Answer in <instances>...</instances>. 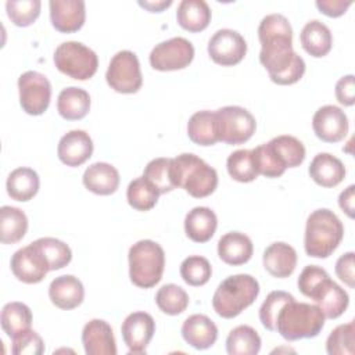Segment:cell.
I'll list each match as a JSON object with an SVG mask.
<instances>
[{
	"label": "cell",
	"instance_id": "50",
	"mask_svg": "<svg viewBox=\"0 0 355 355\" xmlns=\"http://www.w3.org/2000/svg\"><path fill=\"white\" fill-rule=\"evenodd\" d=\"M316 7L319 8V11L327 17L331 18H337L341 17L343 14H345V11L349 8V6L352 4L351 0H316Z\"/></svg>",
	"mask_w": 355,
	"mask_h": 355
},
{
	"label": "cell",
	"instance_id": "8",
	"mask_svg": "<svg viewBox=\"0 0 355 355\" xmlns=\"http://www.w3.org/2000/svg\"><path fill=\"white\" fill-rule=\"evenodd\" d=\"M105 80L118 93L132 94L139 92L143 78L137 55L130 50L118 51L108 64Z\"/></svg>",
	"mask_w": 355,
	"mask_h": 355
},
{
	"label": "cell",
	"instance_id": "3",
	"mask_svg": "<svg viewBox=\"0 0 355 355\" xmlns=\"http://www.w3.org/2000/svg\"><path fill=\"white\" fill-rule=\"evenodd\" d=\"M324 313L315 304L287 302L279 312L276 331L287 341L316 337L324 326Z\"/></svg>",
	"mask_w": 355,
	"mask_h": 355
},
{
	"label": "cell",
	"instance_id": "45",
	"mask_svg": "<svg viewBox=\"0 0 355 355\" xmlns=\"http://www.w3.org/2000/svg\"><path fill=\"white\" fill-rule=\"evenodd\" d=\"M252 154L259 175H263L266 178H279L284 173L286 166L280 162V159L268 143L255 147L252 150Z\"/></svg>",
	"mask_w": 355,
	"mask_h": 355
},
{
	"label": "cell",
	"instance_id": "35",
	"mask_svg": "<svg viewBox=\"0 0 355 355\" xmlns=\"http://www.w3.org/2000/svg\"><path fill=\"white\" fill-rule=\"evenodd\" d=\"M280 162L287 168L300 166L305 159V147L302 141L290 135L276 136L268 141Z\"/></svg>",
	"mask_w": 355,
	"mask_h": 355
},
{
	"label": "cell",
	"instance_id": "31",
	"mask_svg": "<svg viewBox=\"0 0 355 355\" xmlns=\"http://www.w3.org/2000/svg\"><path fill=\"white\" fill-rule=\"evenodd\" d=\"M178 24L189 32H201L211 22V8L204 0H182L176 11Z\"/></svg>",
	"mask_w": 355,
	"mask_h": 355
},
{
	"label": "cell",
	"instance_id": "28",
	"mask_svg": "<svg viewBox=\"0 0 355 355\" xmlns=\"http://www.w3.org/2000/svg\"><path fill=\"white\" fill-rule=\"evenodd\" d=\"M302 49L312 57L320 58L329 54L333 44V36L327 25L318 19L306 22L300 35Z\"/></svg>",
	"mask_w": 355,
	"mask_h": 355
},
{
	"label": "cell",
	"instance_id": "16",
	"mask_svg": "<svg viewBox=\"0 0 355 355\" xmlns=\"http://www.w3.org/2000/svg\"><path fill=\"white\" fill-rule=\"evenodd\" d=\"M311 300L322 309L327 319H337L340 318L349 304V297L347 291L340 287L336 282L327 276L323 279L309 294Z\"/></svg>",
	"mask_w": 355,
	"mask_h": 355
},
{
	"label": "cell",
	"instance_id": "38",
	"mask_svg": "<svg viewBox=\"0 0 355 355\" xmlns=\"http://www.w3.org/2000/svg\"><path fill=\"white\" fill-rule=\"evenodd\" d=\"M143 176L159 191V194H165L176 189L172 178V158L151 159L146 165Z\"/></svg>",
	"mask_w": 355,
	"mask_h": 355
},
{
	"label": "cell",
	"instance_id": "51",
	"mask_svg": "<svg viewBox=\"0 0 355 355\" xmlns=\"http://www.w3.org/2000/svg\"><path fill=\"white\" fill-rule=\"evenodd\" d=\"M354 200H355V186L349 184L338 196V205L349 218H354V212H355V201Z\"/></svg>",
	"mask_w": 355,
	"mask_h": 355
},
{
	"label": "cell",
	"instance_id": "46",
	"mask_svg": "<svg viewBox=\"0 0 355 355\" xmlns=\"http://www.w3.org/2000/svg\"><path fill=\"white\" fill-rule=\"evenodd\" d=\"M11 352L14 355H42L44 343L35 330H28L12 338Z\"/></svg>",
	"mask_w": 355,
	"mask_h": 355
},
{
	"label": "cell",
	"instance_id": "6",
	"mask_svg": "<svg viewBox=\"0 0 355 355\" xmlns=\"http://www.w3.org/2000/svg\"><path fill=\"white\" fill-rule=\"evenodd\" d=\"M129 277L140 288H151L162 279L164 248L153 240H139L129 248Z\"/></svg>",
	"mask_w": 355,
	"mask_h": 355
},
{
	"label": "cell",
	"instance_id": "47",
	"mask_svg": "<svg viewBox=\"0 0 355 355\" xmlns=\"http://www.w3.org/2000/svg\"><path fill=\"white\" fill-rule=\"evenodd\" d=\"M329 276V273L318 266V265H308L302 269L300 277H298V290L305 295L309 297V294L312 293V290L323 280Z\"/></svg>",
	"mask_w": 355,
	"mask_h": 355
},
{
	"label": "cell",
	"instance_id": "4",
	"mask_svg": "<svg viewBox=\"0 0 355 355\" xmlns=\"http://www.w3.org/2000/svg\"><path fill=\"white\" fill-rule=\"evenodd\" d=\"M172 178L176 189L182 187L196 198L208 197L218 186L216 171L191 153L172 158Z\"/></svg>",
	"mask_w": 355,
	"mask_h": 355
},
{
	"label": "cell",
	"instance_id": "23",
	"mask_svg": "<svg viewBox=\"0 0 355 355\" xmlns=\"http://www.w3.org/2000/svg\"><path fill=\"white\" fill-rule=\"evenodd\" d=\"M254 245L251 239L241 232H229L218 241L219 258L232 266H239L248 262L252 257Z\"/></svg>",
	"mask_w": 355,
	"mask_h": 355
},
{
	"label": "cell",
	"instance_id": "14",
	"mask_svg": "<svg viewBox=\"0 0 355 355\" xmlns=\"http://www.w3.org/2000/svg\"><path fill=\"white\" fill-rule=\"evenodd\" d=\"M312 128L322 141L338 143L347 136L349 123L345 112L340 107L327 104L315 112Z\"/></svg>",
	"mask_w": 355,
	"mask_h": 355
},
{
	"label": "cell",
	"instance_id": "10",
	"mask_svg": "<svg viewBox=\"0 0 355 355\" xmlns=\"http://www.w3.org/2000/svg\"><path fill=\"white\" fill-rule=\"evenodd\" d=\"M19 104L29 115H42L50 105L51 85L37 71H26L18 78Z\"/></svg>",
	"mask_w": 355,
	"mask_h": 355
},
{
	"label": "cell",
	"instance_id": "43",
	"mask_svg": "<svg viewBox=\"0 0 355 355\" xmlns=\"http://www.w3.org/2000/svg\"><path fill=\"white\" fill-rule=\"evenodd\" d=\"M295 300L290 293L276 290L270 291L259 308V320L262 326L270 331H276V320L282 308Z\"/></svg>",
	"mask_w": 355,
	"mask_h": 355
},
{
	"label": "cell",
	"instance_id": "49",
	"mask_svg": "<svg viewBox=\"0 0 355 355\" xmlns=\"http://www.w3.org/2000/svg\"><path fill=\"white\" fill-rule=\"evenodd\" d=\"M336 97L340 104L351 107L355 103V82L354 75H345L336 83Z\"/></svg>",
	"mask_w": 355,
	"mask_h": 355
},
{
	"label": "cell",
	"instance_id": "22",
	"mask_svg": "<svg viewBox=\"0 0 355 355\" xmlns=\"http://www.w3.org/2000/svg\"><path fill=\"white\" fill-rule=\"evenodd\" d=\"M263 268L269 275L277 279H284L293 275L297 266L295 250L283 241L272 243L263 251L262 257Z\"/></svg>",
	"mask_w": 355,
	"mask_h": 355
},
{
	"label": "cell",
	"instance_id": "29",
	"mask_svg": "<svg viewBox=\"0 0 355 355\" xmlns=\"http://www.w3.org/2000/svg\"><path fill=\"white\" fill-rule=\"evenodd\" d=\"M90 110V96L85 89L69 86L60 92L57 98V111L67 121L85 118Z\"/></svg>",
	"mask_w": 355,
	"mask_h": 355
},
{
	"label": "cell",
	"instance_id": "13",
	"mask_svg": "<svg viewBox=\"0 0 355 355\" xmlns=\"http://www.w3.org/2000/svg\"><path fill=\"white\" fill-rule=\"evenodd\" d=\"M11 272L14 276L26 284H35L42 282L47 272H50L49 263L40 250L31 243L26 247L17 250L11 257Z\"/></svg>",
	"mask_w": 355,
	"mask_h": 355
},
{
	"label": "cell",
	"instance_id": "40",
	"mask_svg": "<svg viewBox=\"0 0 355 355\" xmlns=\"http://www.w3.org/2000/svg\"><path fill=\"white\" fill-rule=\"evenodd\" d=\"M155 302L164 313L175 316L186 311L189 305V295L180 286L169 283L158 288Z\"/></svg>",
	"mask_w": 355,
	"mask_h": 355
},
{
	"label": "cell",
	"instance_id": "25",
	"mask_svg": "<svg viewBox=\"0 0 355 355\" xmlns=\"http://www.w3.org/2000/svg\"><path fill=\"white\" fill-rule=\"evenodd\" d=\"M83 184L87 190L98 196H110L119 186V172L107 162H94L83 173Z\"/></svg>",
	"mask_w": 355,
	"mask_h": 355
},
{
	"label": "cell",
	"instance_id": "42",
	"mask_svg": "<svg viewBox=\"0 0 355 355\" xmlns=\"http://www.w3.org/2000/svg\"><path fill=\"white\" fill-rule=\"evenodd\" d=\"M355 344V323L340 324L331 330L326 340V351L329 355H352Z\"/></svg>",
	"mask_w": 355,
	"mask_h": 355
},
{
	"label": "cell",
	"instance_id": "7",
	"mask_svg": "<svg viewBox=\"0 0 355 355\" xmlns=\"http://www.w3.org/2000/svg\"><path fill=\"white\" fill-rule=\"evenodd\" d=\"M54 65L64 75L76 79H90L98 67L97 54L80 42H64L54 51Z\"/></svg>",
	"mask_w": 355,
	"mask_h": 355
},
{
	"label": "cell",
	"instance_id": "20",
	"mask_svg": "<svg viewBox=\"0 0 355 355\" xmlns=\"http://www.w3.org/2000/svg\"><path fill=\"white\" fill-rule=\"evenodd\" d=\"M182 337L196 349H208L218 338V327L207 315L194 313L183 322Z\"/></svg>",
	"mask_w": 355,
	"mask_h": 355
},
{
	"label": "cell",
	"instance_id": "11",
	"mask_svg": "<svg viewBox=\"0 0 355 355\" xmlns=\"http://www.w3.org/2000/svg\"><path fill=\"white\" fill-rule=\"evenodd\" d=\"M194 47L184 37H172L158 43L150 53V64L157 71H178L190 65Z\"/></svg>",
	"mask_w": 355,
	"mask_h": 355
},
{
	"label": "cell",
	"instance_id": "44",
	"mask_svg": "<svg viewBox=\"0 0 355 355\" xmlns=\"http://www.w3.org/2000/svg\"><path fill=\"white\" fill-rule=\"evenodd\" d=\"M42 3L39 0H8L6 3L7 15L17 26L32 25L40 14Z\"/></svg>",
	"mask_w": 355,
	"mask_h": 355
},
{
	"label": "cell",
	"instance_id": "32",
	"mask_svg": "<svg viewBox=\"0 0 355 355\" xmlns=\"http://www.w3.org/2000/svg\"><path fill=\"white\" fill-rule=\"evenodd\" d=\"M28 230V218L24 211L11 205L0 208V240L3 244H15Z\"/></svg>",
	"mask_w": 355,
	"mask_h": 355
},
{
	"label": "cell",
	"instance_id": "19",
	"mask_svg": "<svg viewBox=\"0 0 355 355\" xmlns=\"http://www.w3.org/2000/svg\"><path fill=\"white\" fill-rule=\"evenodd\" d=\"M82 344L87 355L116 354L114 331L103 319H92L85 324L82 330Z\"/></svg>",
	"mask_w": 355,
	"mask_h": 355
},
{
	"label": "cell",
	"instance_id": "15",
	"mask_svg": "<svg viewBox=\"0 0 355 355\" xmlns=\"http://www.w3.org/2000/svg\"><path fill=\"white\" fill-rule=\"evenodd\" d=\"M121 331L129 352L143 354L155 333V322L150 313L137 311L125 318Z\"/></svg>",
	"mask_w": 355,
	"mask_h": 355
},
{
	"label": "cell",
	"instance_id": "5",
	"mask_svg": "<svg viewBox=\"0 0 355 355\" xmlns=\"http://www.w3.org/2000/svg\"><path fill=\"white\" fill-rule=\"evenodd\" d=\"M259 294L258 280L245 273L226 277L216 288L212 297L214 311L225 319L239 316L248 308Z\"/></svg>",
	"mask_w": 355,
	"mask_h": 355
},
{
	"label": "cell",
	"instance_id": "17",
	"mask_svg": "<svg viewBox=\"0 0 355 355\" xmlns=\"http://www.w3.org/2000/svg\"><path fill=\"white\" fill-rule=\"evenodd\" d=\"M50 19L55 31L72 33L79 31L86 19V7L83 0H51Z\"/></svg>",
	"mask_w": 355,
	"mask_h": 355
},
{
	"label": "cell",
	"instance_id": "2",
	"mask_svg": "<svg viewBox=\"0 0 355 355\" xmlns=\"http://www.w3.org/2000/svg\"><path fill=\"white\" fill-rule=\"evenodd\" d=\"M344 236V226L338 216L327 209L313 211L305 225L304 248L312 258H327L338 247Z\"/></svg>",
	"mask_w": 355,
	"mask_h": 355
},
{
	"label": "cell",
	"instance_id": "34",
	"mask_svg": "<svg viewBox=\"0 0 355 355\" xmlns=\"http://www.w3.org/2000/svg\"><path fill=\"white\" fill-rule=\"evenodd\" d=\"M261 349V337L255 329L240 324L230 330L226 338V351L229 355H255Z\"/></svg>",
	"mask_w": 355,
	"mask_h": 355
},
{
	"label": "cell",
	"instance_id": "27",
	"mask_svg": "<svg viewBox=\"0 0 355 355\" xmlns=\"http://www.w3.org/2000/svg\"><path fill=\"white\" fill-rule=\"evenodd\" d=\"M218 218L208 207H196L184 218V232L196 243H207L215 234Z\"/></svg>",
	"mask_w": 355,
	"mask_h": 355
},
{
	"label": "cell",
	"instance_id": "30",
	"mask_svg": "<svg viewBox=\"0 0 355 355\" xmlns=\"http://www.w3.org/2000/svg\"><path fill=\"white\" fill-rule=\"evenodd\" d=\"M40 180L36 171L28 166H19L14 169L6 182L8 196L15 201H29L39 191Z\"/></svg>",
	"mask_w": 355,
	"mask_h": 355
},
{
	"label": "cell",
	"instance_id": "33",
	"mask_svg": "<svg viewBox=\"0 0 355 355\" xmlns=\"http://www.w3.org/2000/svg\"><path fill=\"white\" fill-rule=\"evenodd\" d=\"M0 322L4 333L12 340L17 336L31 330L32 312L28 305L12 301L3 306Z\"/></svg>",
	"mask_w": 355,
	"mask_h": 355
},
{
	"label": "cell",
	"instance_id": "39",
	"mask_svg": "<svg viewBox=\"0 0 355 355\" xmlns=\"http://www.w3.org/2000/svg\"><path fill=\"white\" fill-rule=\"evenodd\" d=\"M44 255L50 270H58L67 266L72 259V251L68 244L54 237H42L33 241Z\"/></svg>",
	"mask_w": 355,
	"mask_h": 355
},
{
	"label": "cell",
	"instance_id": "48",
	"mask_svg": "<svg viewBox=\"0 0 355 355\" xmlns=\"http://www.w3.org/2000/svg\"><path fill=\"white\" fill-rule=\"evenodd\" d=\"M355 254L352 251L343 254L336 262V275L341 282H344L349 288L355 287V273H354Z\"/></svg>",
	"mask_w": 355,
	"mask_h": 355
},
{
	"label": "cell",
	"instance_id": "9",
	"mask_svg": "<svg viewBox=\"0 0 355 355\" xmlns=\"http://www.w3.org/2000/svg\"><path fill=\"white\" fill-rule=\"evenodd\" d=\"M215 112L220 141L237 146L248 141L255 133L257 122L248 110L239 105H226Z\"/></svg>",
	"mask_w": 355,
	"mask_h": 355
},
{
	"label": "cell",
	"instance_id": "52",
	"mask_svg": "<svg viewBox=\"0 0 355 355\" xmlns=\"http://www.w3.org/2000/svg\"><path fill=\"white\" fill-rule=\"evenodd\" d=\"M172 4V0H157V1H139V6L148 10L150 12H161Z\"/></svg>",
	"mask_w": 355,
	"mask_h": 355
},
{
	"label": "cell",
	"instance_id": "36",
	"mask_svg": "<svg viewBox=\"0 0 355 355\" xmlns=\"http://www.w3.org/2000/svg\"><path fill=\"white\" fill-rule=\"evenodd\" d=\"M226 168L232 179L241 182V183H248L252 182L258 178V171L254 159L252 150H236L233 151L226 161Z\"/></svg>",
	"mask_w": 355,
	"mask_h": 355
},
{
	"label": "cell",
	"instance_id": "21",
	"mask_svg": "<svg viewBox=\"0 0 355 355\" xmlns=\"http://www.w3.org/2000/svg\"><path fill=\"white\" fill-rule=\"evenodd\" d=\"M49 297L57 308L69 311L82 304L85 298V288L78 277L72 275H62L50 283Z\"/></svg>",
	"mask_w": 355,
	"mask_h": 355
},
{
	"label": "cell",
	"instance_id": "12",
	"mask_svg": "<svg viewBox=\"0 0 355 355\" xmlns=\"http://www.w3.org/2000/svg\"><path fill=\"white\" fill-rule=\"evenodd\" d=\"M208 54L214 62L222 67H233L245 57L247 42L237 31L219 29L208 42Z\"/></svg>",
	"mask_w": 355,
	"mask_h": 355
},
{
	"label": "cell",
	"instance_id": "41",
	"mask_svg": "<svg viewBox=\"0 0 355 355\" xmlns=\"http://www.w3.org/2000/svg\"><path fill=\"white\" fill-rule=\"evenodd\" d=\"M211 275V263L201 255H190L180 263V276L189 286H204L209 280Z\"/></svg>",
	"mask_w": 355,
	"mask_h": 355
},
{
	"label": "cell",
	"instance_id": "18",
	"mask_svg": "<svg viewBox=\"0 0 355 355\" xmlns=\"http://www.w3.org/2000/svg\"><path fill=\"white\" fill-rule=\"evenodd\" d=\"M93 154V141L89 133L80 129L65 133L57 147V155L67 166H79Z\"/></svg>",
	"mask_w": 355,
	"mask_h": 355
},
{
	"label": "cell",
	"instance_id": "24",
	"mask_svg": "<svg viewBox=\"0 0 355 355\" xmlns=\"http://www.w3.org/2000/svg\"><path fill=\"white\" fill-rule=\"evenodd\" d=\"M308 172L312 180L322 187H336L345 178L344 164L329 153L316 154L308 168Z\"/></svg>",
	"mask_w": 355,
	"mask_h": 355
},
{
	"label": "cell",
	"instance_id": "1",
	"mask_svg": "<svg viewBox=\"0 0 355 355\" xmlns=\"http://www.w3.org/2000/svg\"><path fill=\"white\" fill-rule=\"evenodd\" d=\"M259 61L273 83L293 85L305 73V61L293 50V29L282 14H269L258 26Z\"/></svg>",
	"mask_w": 355,
	"mask_h": 355
},
{
	"label": "cell",
	"instance_id": "37",
	"mask_svg": "<svg viewBox=\"0 0 355 355\" xmlns=\"http://www.w3.org/2000/svg\"><path fill=\"white\" fill-rule=\"evenodd\" d=\"M158 197L159 191L144 176L133 179L126 190L129 205L137 211H150L155 207Z\"/></svg>",
	"mask_w": 355,
	"mask_h": 355
},
{
	"label": "cell",
	"instance_id": "26",
	"mask_svg": "<svg viewBox=\"0 0 355 355\" xmlns=\"http://www.w3.org/2000/svg\"><path fill=\"white\" fill-rule=\"evenodd\" d=\"M189 139L198 146H214L220 141L218 116L214 111H197L187 122Z\"/></svg>",
	"mask_w": 355,
	"mask_h": 355
}]
</instances>
